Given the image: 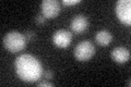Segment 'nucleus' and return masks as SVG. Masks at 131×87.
<instances>
[{
  "mask_svg": "<svg viewBox=\"0 0 131 87\" xmlns=\"http://www.w3.org/2000/svg\"><path fill=\"white\" fill-rule=\"evenodd\" d=\"M37 85L40 87V86H49V87H51V86H54V84H52V83H50L49 82L48 80H46V78H45L44 81H40V82H38L37 83Z\"/></svg>",
  "mask_w": 131,
  "mask_h": 87,
  "instance_id": "obj_12",
  "label": "nucleus"
},
{
  "mask_svg": "<svg viewBox=\"0 0 131 87\" xmlns=\"http://www.w3.org/2000/svg\"><path fill=\"white\" fill-rule=\"evenodd\" d=\"M127 85H128V86H130V80H128V81H127Z\"/></svg>",
  "mask_w": 131,
  "mask_h": 87,
  "instance_id": "obj_15",
  "label": "nucleus"
},
{
  "mask_svg": "<svg viewBox=\"0 0 131 87\" xmlns=\"http://www.w3.org/2000/svg\"><path fill=\"white\" fill-rule=\"evenodd\" d=\"M88 26H89V20H88L86 16L83 15V14L75 15L70 23V27H71L72 32L77 33V34L85 32Z\"/></svg>",
  "mask_w": 131,
  "mask_h": 87,
  "instance_id": "obj_7",
  "label": "nucleus"
},
{
  "mask_svg": "<svg viewBox=\"0 0 131 87\" xmlns=\"http://www.w3.org/2000/svg\"><path fill=\"white\" fill-rule=\"evenodd\" d=\"M23 34H24V36H25V38H26V40H27V41L33 40V39H34L35 37H36L35 33L33 32V31H26V32H24Z\"/></svg>",
  "mask_w": 131,
  "mask_h": 87,
  "instance_id": "obj_10",
  "label": "nucleus"
},
{
  "mask_svg": "<svg viewBox=\"0 0 131 87\" xmlns=\"http://www.w3.org/2000/svg\"><path fill=\"white\" fill-rule=\"evenodd\" d=\"M116 14L121 23L126 25L131 24V1L130 0H118L116 2Z\"/></svg>",
  "mask_w": 131,
  "mask_h": 87,
  "instance_id": "obj_4",
  "label": "nucleus"
},
{
  "mask_svg": "<svg viewBox=\"0 0 131 87\" xmlns=\"http://www.w3.org/2000/svg\"><path fill=\"white\" fill-rule=\"evenodd\" d=\"M2 43H3V47L8 51H10L12 53H16V52L22 51L26 47L27 40L22 33L16 32V31H11L5 35Z\"/></svg>",
  "mask_w": 131,
  "mask_h": 87,
  "instance_id": "obj_2",
  "label": "nucleus"
},
{
  "mask_svg": "<svg viewBox=\"0 0 131 87\" xmlns=\"http://www.w3.org/2000/svg\"><path fill=\"white\" fill-rule=\"evenodd\" d=\"M43 75H44V77L46 78V80H51L52 78V75H54V74H52V71L51 70H48V71H46V72H44L43 73Z\"/></svg>",
  "mask_w": 131,
  "mask_h": 87,
  "instance_id": "obj_14",
  "label": "nucleus"
},
{
  "mask_svg": "<svg viewBox=\"0 0 131 87\" xmlns=\"http://www.w3.org/2000/svg\"><path fill=\"white\" fill-rule=\"evenodd\" d=\"M14 69L22 81L33 83L38 81L43 75V65L36 57L30 53H23L15 58Z\"/></svg>",
  "mask_w": 131,
  "mask_h": 87,
  "instance_id": "obj_1",
  "label": "nucleus"
},
{
  "mask_svg": "<svg viewBox=\"0 0 131 87\" xmlns=\"http://www.w3.org/2000/svg\"><path fill=\"white\" fill-rule=\"evenodd\" d=\"M112 40H113V35L107 30H101L95 34V41L100 46L103 47L108 46L112 43Z\"/></svg>",
  "mask_w": 131,
  "mask_h": 87,
  "instance_id": "obj_9",
  "label": "nucleus"
},
{
  "mask_svg": "<svg viewBox=\"0 0 131 87\" xmlns=\"http://www.w3.org/2000/svg\"><path fill=\"white\" fill-rule=\"evenodd\" d=\"M95 55V47L90 40L80 41L74 48V58L78 61H88Z\"/></svg>",
  "mask_w": 131,
  "mask_h": 87,
  "instance_id": "obj_3",
  "label": "nucleus"
},
{
  "mask_svg": "<svg viewBox=\"0 0 131 87\" xmlns=\"http://www.w3.org/2000/svg\"><path fill=\"white\" fill-rule=\"evenodd\" d=\"M35 21H36V23L37 24H44L45 22H46V18L43 15V14H37L35 16Z\"/></svg>",
  "mask_w": 131,
  "mask_h": 87,
  "instance_id": "obj_11",
  "label": "nucleus"
},
{
  "mask_svg": "<svg viewBox=\"0 0 131 87\" xmlns=\"http://www.w3.org/2000/svg\"><path fill=\"white\" fill-rule=\"evenodd\" d=\"M72 38H73L72 33L67 30H63V28L56 31L54 33V35H52V41H54V44L59 48L68 47L69 45L71 44Z\"/></svg>",
  "mask_w": 131,
  "mask_h": 87,
  "instance_id": "obj_6",
  "label": "nucleus"
},
{
  "mask_svg": "<svg viewBox=\"0 0 131 87\" xmlns=\"http://www.w3.org/2000/svg\"><path fill=\"white\" fill-rule=\"evenodd\" d=\"M112 59L117 63H125L130 59V51L126 47H116L112 50Z\"/></svg>",
  "mask_w": 131,
  "mask_h": 87,
  "instance_id": "obj_8",
  "label": "nucleus"
},
{
  "mask_svg": "<svg viewBox=\"0 0 131 87\" xmlns=\"http://www.w3.org/2000/svg\"><path fill=\"white\" fill-rule=\"evenodd\" d=\"M79 2H80V0H62V3L64 6H73Z\"/></svg>",
  "mask_w": 131,
  "mask_h": 87,
  "instance_id": "obj_13",
  "label": "nucleus"
},
{
  "mask_svg": "<svg viewBox=\"0 0 131 87\" xmlns=\"http://www.w3.org/2000/svg\"><path fill=\"white\" fill-rule=\"evenodd\" d=\"M42 14L46 19H54L60 13V3L57 0H43L40 3Z\"/></svg>",
  "mask_w": 131,
  "mask_h": 87,
  "instance_id": "obj_5",
  "label": "nucleus"
}]
</instances>
